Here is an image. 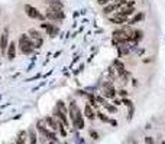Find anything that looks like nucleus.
<instances>
[{"instance_id":"1","label":"nucleus","mask_w":165,"mask_h":144,"mask_svg":"<svg viewBox=\"0 0 165 144\" xmlns=\"http://www.w3.org/2000/svg\"><path fill=\"white\" fill-rule=\"evenodd\" d=\"M18 46H19V51L22 55H25V56H29V55H32L33 51H35V48H33V42L32 39L29 38V35L28 33H20L19 35V39H18Z\"/></svg>"},{"instance_id":"2","label":"nucleus","mask_w":165,"mask_h":144,"mask_svg":"<svg viewBox=\"0 0 165 144\" xmlns=\"http://www.w3.org/2000/svg\"><path fill=\"white\" fill-rule=\"evenodd\" d=\"M44 14H45L46 20H49L52 23H60V22L65 19V12L64 10H57V9H51V7H46Z\"/></svg>"},{"instance_id":"3","label":"nucleus","mask_w":165,"mask_h":144,"mask_svg":"<svg viewBox=\"0 0 165 144\" xmlns=\"http://www.w3.org/2000/svg\"><path fill=\"white\" fill-rule=\"evenodd\" d=\"M23 12H25V14H26L29 19H33V20H41V22H45L46 17L44 13H41L39 10L36 9L35 6H32V5H29V3H26V5H23Z\"/></svg>"},{"instance_id":"4","label":"nucleus","mask_w":165,"mask_h":144,"mask_svg":"<svg viewBox=\"0 0 165 144\" xmlns=\"http://www.w3.org/2000/svg\"><path fill=\"white\" fill-rule=\"evenodd\" d=\"M41 29H44V30L46 32V35H48L51 39L57 38L58 33H60V26H58V23H52V22H49V20L42 22V23H41Z\"/></svg>"},{"instance_id":"5","label":"nucleus","mask_w":165,"mask_h":144,"mask_svg":"<svg viewBox=\"0 0 165 144\" xmlns=\"http://www.w3.org/2000/svg\"><path fill=\"white\" fill-rule=\"evenodd\" d=\"M7 46H9V29L5 27L3 33L0 35V53L5 56L7 51Z\"/></svg>"},{"instance_id":"6","label":"nucleus","mask_w":165,"mask_h":144,"mask_svg":"<svg viewBox=\"0 0 165 144\" xmlns=\"http://www.w3.org/2000/svg\"><path fill=\"white\" fill-rule=\"evenodd\" d=\"M16 52H18V43L15 42V40H12V42H9V46H7V51H6V56L7 61H15L16 59Z\"/></svg>"},{"instance_id":"7","label":"nucleus","mask_w":165,"mask_h":144,"mask_svg":"<svg viewBox=\"0 0 165 144\" xmlns=\"http://www.w3.org/2000/svg\"><path fill=\"white\" fill-rule=\"evenodd\" d=\"M127 20H129V17H126V16H120V14H117V13H113V14L109 16V22L113 23V25H116V26H122V25H125V23H127Z\"/></svg>"},{"instance_id":"8","label":"nucleus","mask_w":165,"mask_h":144,"mask_svg":"<svg viewBox=\"0 0 165 144\" xmlns=\"http://www.w3.org/2000/svg\"><path fill=\"white\" fill-rule=\"evenodd\" d=\"M73 125H74V130L77 128V130H84V127H86V123H84V115H83V112L78 110L77 112V115L74 118L73 121Z\"/></svg>"},{"instance_id":"9","label":"nucleus","mask_w":165,"mask_h":144,"mask_svg":"<svg viewBox=\"0 0 165 144\" xmlns=\"http://www.w3.org/2000/svg\"><path fill=\"white\" fill-rule=\"evenodd\" d=\"M112 66L114 68V69H116V74H117V77H122V75H123V74L127 71V69H126V66H125V64H123V62H122L119 58H116L114 61H113V62H112Z\"/></svg>"},{"instance_id":"10","label":"nucleus","mask_w":165,"mask_h":144,"mask_svg":"<svg viewBox=\"0 0 165 144\" xmlns=\"http://www.w3.org/2000/svg\"><path fill=\"white\" fill-rule=\"evenodd\" d=\"M144 38H145V32L142 29H133V33L130 36V39H129V42L130 43H139Z\"/></svg>"},{"instance_id":"11","label":"nucleus","mask_w":165,"mask_h":144,"mask_svg":"<svg viewBox=\"0 0 165 144\" xmlns=\"http://www.w3.org/2000/svg\"><path fill=\"white\" fill-rule=\"evenodd\" d=\"M146 17L145 12H136V13L133 14L130 19L127 20V25H130V26H133V25H138V23H140L142 20Z\"/></svg>"},{"instance_id":"12","label":"nucleus","mask_w":165,"mask_h":144,"mask_svg":"<svg viewBox=\"0 0 165 144\" xmlns=\"http://www.w3.org/2000/svg\"><path fill=\"white\" fill-rule=\"evenodd\" d=\"M83 115H84L87 120H90V121H94V120H96V111H94V108H93L88 102H86V105H84Z\"/></svg>"},{"instance_id":"13","label":"nucleus","mask_w":165,"mask_h":144,"mask_svg":"<svg viewBox=\"0 0 165 144\" xmlns=\"http://www.w3.org/2000/svg\"><path fill=\"white\" fill-rule=\"evenodd\" d=\"M46 7H51V9H57V10H64V2L62 0H45Z\"/></svg>"},{"instance_id":"14","label":"nucleus","mask_w":165,"mask_h":144,"mask_svg":"<svg viewBox=\"0 0 165 144\" xmlns=\"http://www.w3.org/2000/svg\"><path fill=\"white\" fill-rule=\"evenodd\" d=\"M45 121L46 124H48V127H49V130L52 131H58V120L54 117V115H46L45 117Z\"/></svg>"},{"instance_id":"15","label":"nucleus","mask_w":165,"mask_h":144,"mask_svg":"<svg viewBox=\"0 0 165 144\" xmlns=\"http://www.w3.org/2000/svg\"><path fill=\"white\" fill-rule=\"evenodd\" d=\"M116 10H119V6L116 5V3H109V5H106V6H103V13L106 14V16H110V14H113Z\"/></svg>"},{"instance_id":"16","label":"nucleus","mask_w":165,"mask_h":144,"mask_svg":"<svg viewBox=\"0 0 165 144\" xmlns=\"http://www.w3.org/2000/svg\"><path fill=\"white\" fill-rule=\"evenodd\" d=\"M28 35H29V38H31L32 40L42 39V33H41L39 29H33V27H31V29L28 30Z\"/></svg>"},{"instance_id":"17","label":"nucleus","mask_w":165,"mask_h":144,"mask_svg":"<svg viewBox=\"0 0 165 144\" xmlns=\"http://www.w3.org/2000/svg\"><path fill=\"white\" fill-rule=\"evenodd\" d=\"M55 108H57L58 111L64 112V114H68V110H67V107H65V102H64L62 99H58V101H57V104H55Z\"/></svg>"},{"instance_id":"18","label":"nucleus","mask_w":165,"mask_h":144,"mask_svg":"<svg viewBox=\"0 0 165 144\" xmlns=\"http://www.w3.org/2000/svg\"><path fill=\"white\" fill-rule=\"evenodd\" d=\"M28 136H29V143H31V144H36V141H38L36 131L33 130V128H31V130L28 131Z\"/></svg>"},{"instance_id":"19","label":"nucleus","mask_w":165,"mask_h":144,"mask_svg":"<svg viewBox=\"0 0 165 144\" xmlns=\"http://www.w3.org/2000/svg\"><path fill=\"white\" fill-rule=\"evenodd\" d=\"M25 136H26V131H20L19 134H18V138H16L15 144H26V138H25Z\"/></svg>"},{"instance_id":"20","label":"nucleus","mask_w":165,"mask_h":144,"mask_svg":"<svg viewBox=\"0 0 165 144\" xmlns=\"http://www.w3.org/2000/svg\"><path fill=\"white\" fill-rule=\"evenodd\" d=\"M96 118H99L101 123H104V124H109V121H110V118L106 115L104 112H100V111H97L96 112Z\"/></svg>"},{"instance_id":"21","label":"nucleus","mask_w":165,"mask_h":144,"mask_svg":"<svg viewBox=\"0 0 165 144\" xmlns=\"http://www.w3.org/2000/svg\"><path fill=\"white\" fill-rule=\"evenodd\" d=\"M58 131H60V136L61 137H67V128L65 125H64V123H61V121H58Z\"/></svg>"},{"instance_id":"22","label":"nucleus","mask_w":165,"mask_h":144,"mask_svg":"<svg viewBox=\"0 0 165 144\" xmlns=\"http://www.w3.org/2000/svg\"><path fill=\"white\" fill-rule=\"evenodd\" d=\"M96 101H97V104H99V105H103V107H104V105L109 102V101H107V98H104L101 94H97V95H96Z\"/></svg>"},{"instance_id":"23","label":"nucleus","mask_w":165,"mask_h":144,"mask_svg":"<svg viewBox=\"0 0 165 144\" xmlns=\"http://www.w3.org/2000/svg\"><path fill=\"white\" fill-rule=\"evenodd\" d=\"M104 108L110 112V114H116V112H117V107L114 104H110V102H107V104L104 105Z\"/></svg>"},{"instance_id":"24","label":"nucleus","mask_w":165,"mask_h":144,"mask_svg":"<svg viewBox=\"0 0 165 144\" xmlns=\"http://www.w3.org/2000/svg\"><path fill=\"white\" fill-rule=\"evenodd\" d=\"M33 42V48L35 49H41L42 46H44V38L42 39H38V40H32Z\"/></svg>"},{"instance_id":"25","label":"nucleus","mask_w":165,"mask_h":144,"mask_svg":"<svg viewBox=\"0 0 165 144\" xmlns=\"http://www.w3.org/2000/svg\"><path fill=\"white\" fill-rule=\"evenodd\" d=\"M133 114H135V105H130V107H127V120H129V121L132 120Z\"/></svg>"},{"instance_id":"26","label":"nucleus","mask_w":165,"mask_h":144,"mask_svg":"<svg viewBox=\"0 0 165 144\" xmlns=\"http://www.w3.org/2000/svg\"><path fill=\"white\" fill-rule=\"evenodd\" d=\"M117 95H119L120 98H126V97H127V95H129V92L126 91L125 88H120L119 91H117Z\"/></svg>"},{"instance_id":"27","label":"nucleus","mask_w":165,"mask_h":144,"mask_svg":"<svg viewBox=\"0 0 165 144\" xmlns=\"http://www.w3.org/2000/svg\"><path fill=\"white\" fill-rule=\"evenodd\" d=\"M122 105H126V107H130V105H133V101H130V99L127 98H122Z\"/></svg>"},{"instance_id":"28","label":"nucleus","mask_w":165,"mask_h":144,"mask_svg":"<svg viewBox=\"0 0 165 144\" xmlns=\"http://www.w3.org/2000/svg\"><path fill=\"white\" fill-rule=\"evenodd\" d=\"M113 0H97V5H99V6H106V5H109V3H112Z\"/></svg>"},{"instance_id":"29","label":"nucleus","mask_w":165,"mask_h":144,"mask_svg":"<svg viewBox=\"0 0 165 144\" xmlns=\"http://www.w3.org/2000/svg\"><path fill=\"white\" fill-rule=\"evenodd\" d=\"M144 140H145V144H157V141L153 140V137H149V136H148V137H145Z\"/></svg>"},{"instance_id":"30","label":"nucleus","mask_w":165,"mask_h":144,"mask_svg":"<svg viewBox=\"0 0 165 144\" xmlns=\"http://www.w3.org/2000/svg\"><path fill=\"white\" fill-rule=\"evenodd\" d=\"M126 2H127V0H113V3H116V5L119 6V9H120L122 6H125Z\"/></svg>"},{"instance_id":"31","label":"nucleus","mask_w":165,"mask_h":144,"mask_svg":"<svg viewBox=\"0 0 165 144\" xmlns=\"http://www.w3.org/2000/svg\"><path fill=\"white\" fill-rule=\"evenodd\" d=\"M90 137H91L93 140H99V134H97L94 130H91V131H90Z\"/></svg>"},{"instance_id":"32","label":"nucleus","mask_w":165,"mask_h":144,"mask_svg":"<svg viewBox=\"0 0 165 144\" xmlns=\"http://www.w3.org/2000/svg\"><path fill=\"white\" fill-rule=\"evenodd\" d=\"M112 101H113V104L116 105V107H119V105H122V98H120V99L114 98V99H112Z\"/></svg>"},{"instance_id":"33","label":"nucleus","mask_w":165,"mask_h":144,"mask_svg":"<svg viewBox=\"0 0 165 144\" xmlns=\"http://www.w3.org/2000/svg\"><path fill=\"white\" fill-rule=\"evenodd\" d=\"M130 81H132V85L133 86H138L139 85V82H138V79H136V78H132Z\"/></svg>"},{"instance_id":"34","label":"nucleus","mask_w":165,"mask_h":144,"mask_svg":"<svg viewBox=\"0 0 165 144\" xmlns=\"http://www.w3.org/2000/svg\"><path fill=\"white\" fill-rule=\"evenodd\" d=\"M109 124H112L113 127H116V125H117V121H116V120H112V118H110V121H109Z\"/></svg>"},{"instance_id":"35","label":"nucleus","mask_w":165,"mask_h":144,"mask_svg":"<svg viewBox=\"0 0 165 144\" xmlns=\"http://www.w3.org/2000/svg\"><path fill=\"white\" fill-rule=\"evenodd\" d=\"M78 16H80V13H78V12H74V13H73V17H74V19H77Z\"/></svg>"},{"instance_id":"36","label":"nucleus","mask_w":165,"mask_h":144,"mask_svg":"<svg viewBox=\"0 0 165 144\" xmlns=\"http://www.w3.org/2000/svg\"><path fill=\"white\" fill-rule=\"evenodd\" d=\"M48 144H55V141H49V143H48Z\"/></svg>"},{"instance_id":"37","label":"nucleus","mask_w":165,"mask_h":144,"mask_svg":"<svg viewBox=\"0 0 165 144\" xmlns=\"http://www.w3.org/2000/svg\"><path fill=\"white\" fill-rule=\"evenodd\" d=\"M161 144H165V141H164V140H162V141H161Z\"/></svg>"}]
</instances>
